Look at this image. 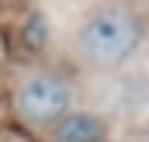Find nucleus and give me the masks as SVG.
<instances>
[{
  "mask_svg": "<svg viewBox=\"0 0 149 142\" xmlns=\"http://www.w3.org/2000/svg\"><path fill=\"white\" fill-rule=\"evenodd\" d=\"M142 45V21L125 7H104L80 28V52L97 66H121Z\"/></svg>",
  "mask_w": 149,
  "mask_h": 142,
  "instance_id": "1",
  "label": "nucleus"
},
{
  "mask_svg": "<svg viewBox=\"0 0 149 142\" xmlns=\"http://www.w3.org/2000/svg\"><path fill=\"white\" fill-rule=\"evenodd\" d=\"M70 104H73L70 87L59 76H49V73L28 76L21 83V90H17V111L31 125H52V121H59L70 111Z\"/></svg>",
  "mask_w": 149,
  "mask_h": 142,
  "instance_id": "2",
  "label": "nucleus"
},
{
  "mask_svg": "<svg viewBox=\"0 0 149 142\" xmlns=\"http://www.w3.org/2000/svg\"><path fill=\"white\" fill-rule=\"evenodd\" d=\"M101 135H104L101 118L83 111H66L56 125V142H101Z\"/></svg>",
  "mask_w": 149,
  "mask_h": 142,
  "instance_id": "3",
  "label": "nucleus"
}]
</instances>
